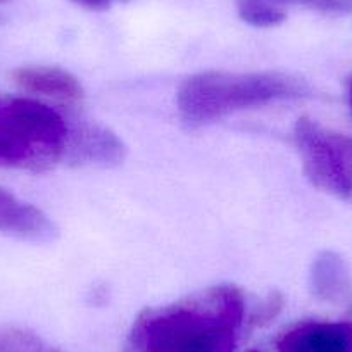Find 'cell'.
Wrapping results in <instances>:
<instances>
[{
	"label": "cell",
	"instance_id": "7c38bea8",
	"mask_svg": "<svg viewBox=\"0 0 352 352\" xmlns=\"http://www.w3.org/2000/svg\"><path fill=\"white\" fill-rule=\"evenodd\" d=\"M275 9L287 8V6H297L306 8L311 11L324 12V14H349L352 12V0H257Z\"/></svg>",
	"mask_w": 352,
	"mask_h": 352
},
{
	"label": "cell",
	"instance_id": "e0dca14e",
	"mask_svg": "<svg viewBox=\"0 0 352 352\" xmlns=\"http://www.w3.org/2000/svg\"><path fill=\"white\" fill-rule=\"evenodd\" d=\"M249 352H259V351H249Z\"/></svg>",
	"mask_w": 352,
	"mask_h": 352
},
{
	"label": "cell",
	"instance_id": "5bb4252c",
	"mask_svg": "<svg viewBox=\"0 0 352 352\" xmlns=\"http://www.w3.org/2000/svg\"><path fill=\"white\" fill-rule=\"evenodd\" d=\"M73 2L85 9H90V11H106V9H109L116 2H121V0H73Z\"/></svg>",
	"mask_w": 352,
	"mask_h": 352
},
{
	"label": "cell",
	"instance_id": "6da1fadb",
	"mask_svg": "<svg viewBox=\"0 0 352 352\" xmlns=\"http://www.w3.org/2000/svg\"><path fill=\"white\" fill-rule=\"evenodd\" d=\"M245 318V299L233 285L142 314L131 330L137 352H233Z\"/></svg>",
	"mask_w": 352,
	"mask_h": 352
},
{
	"label": "cell",
	"instance_id": "8fae6325",
	"mask_svg": "<svg viewBox=\"0 0 352 352\" xmlns=\"http://www.w3.org/2000/svg\"><path fill=\"white\" fill-rule=\"evenodd\" d=\"M0 352H45V347L32 331L4 328L0 330Z\"/></svg>",
	"mask_w": 352,
	"mask_h": 352
},
{
	"label": "cell",
	"instance_id": "2e32d148",
	"mask_svg": "<svg viewBox=\"0 0 352 352\" xmlns=\"http://www.w3.org/2000/svg\"><path fill=\"white\" fill-rule=\"evenodd\" d=\"M4 2H8V0H0V4H4Z\"/></svg>",
	"mask_w": 352,
	"mask_h": 352
},
{
	"label": "cell",
	"instance_id": "3957f363",
	"mask_svg": "<svg viewBox=\"0 0 352 352\" xmlns=\"http://www.w3.org/2000/svg\"><path fill=\"white\" fill-rule=\"evenodd\" d=\"M71 120L35 99L0 107V166L43 171L66 162Z\"/></svg>",
	"mask_w": 352,
	"mask_h": 352
},
{
	"label": "cell",
	"instance_id": "9a60e30c",
	"mask_svg": "<svg viewBox=\"0 0 352 352\" xmlns=\"http://www.w3.org/2000/svg\"><path fill=\"white\" fill-rule=\"evenodd\" d=\"M349 97H351V106H352V80L349 83Z\"/></svg>",
	"mask_w": 352,
	"mask_h": 352
},
{
	"label": "cell",
	"instance_id": "8992f818",
	"mask_svg": "<svg viewBox=\"0 0 352 352\" xmlns=\"http://www.w3.org/2000/svg\"><path fill=\"white\" fill-rule=\"evenodd\" d=\"M278 352H352V323H300L280 338Z\"/></svg>",
	"mask_w": 352,
	"mask_h": 352
},
{
	"label": "cell",
	"instance_id": "4fadbf2b",
	"mask_svg": "<svg viewBox=\"0 0 352 352\" xmlns=\"http://www.w3.org/2000/svg\"><path fill=\"white\" fill-rule=\"evenodd\" d=\"M282 304H283L282 296H280L278 292H273L272 296L268 297V300L259 307V311H257L256 316H254V321L259 324L268 323V321L272 320V318H275L276 313L282 309Z\"/></svg>",
	"mask_w": 352,
	"mask_h": 352
},
{
	"label": "cell",
	"instance_id": "7a4b0ae2",
	"mask_svg": "<svg viewBox=\"0 0 352 352\" xmlns=\"http://www.w3.org/2000/svg\"><path fill=\"white\" fill-rule=\"evenodd\" d=\"M309 94V85L302 78L280 71H206L192 74L180 85L176 104L188 128H201L239 111L302 99Z\"/></svg>",
	"mask_w": 352,
	"mask_h": 352
},
{
	"label": "cell",
	"instance_id": "5b68a950",
	"mask_svg": "<svg viewBox=\"0 0 352 352\" xmlns=\"http://www.w3.org/2000/svg\"><path fill=\"white\" fill-rule=\"evenodd\" d=\"M126 147L107 128L83 120H71L66 162L76 166H116L123 162Z\"/></svg>",
	"mask_w": 352,
	"mask_h": 352
},
{
	"label": "cell",
	"instance_id": "277c9868",
	"mask_svg": "<svg viewBox=\"0 0 352 352\" xmlns=\"http://www.w3.org/2000/svg\"><path fill=\"white\" fill-rule=\"evenodd\" d=\"M294 140L314 187L335 197H352V138L331 133L309 118H299Z\"/></svg>",
	"mask_w": 352,
	"mask_h": 352
},
{
	"label": "cell",
	"instance_id": "30bf717a",
	"mask_svg": "<svg viewBox=\"0 0 352 352\" xmlns=\"http://www.w3.org/2000/svg\"><path fill=\"white\" fill-rule=\"evenodd\" d=\"M240 18L252 26H276L285 19V11L266 6L257 0H235Z\"/></svg>",
	"mask_w": 352,
	"mask_h": 352
},
{
	"label": "cell",
	"instance_id": "9c48e42d",
	"mask_svg": "<svg viewBox=\"0 0 352 352\" xmlns=\"http://www.w3.org/2000/svg\"><path fill=\"white\" fill-rule=\"evenodd\" d=\"M311 289L324 302H342L351 294V273L344 257L324 250L311 266Z\"/></svg>",
	"mask_w": 352,
	"mask_h": 352
},
{
	"label": "cell",
	"instance_id": "ba28073f",
	"mask_svg": "<svg viewBox=\"0 0 352 352\" xmlns=\"http://www.w3.org/2000/svg\"><path fill=\"white\" fill-rule=\"evenodd\" d=\"M14 81L25 92L74 102L83 97V87L74 74L60 67L33 66L14 71Z\"/></svg>",
	"mask_w": 352,
	"mask_h": 352
},
{
	"label": "cell",
	"instance_id": "52a82bcc",
	"mask_svg": "<svg viewBox=\"0 0 352 352\" xmlns=\"http://www.w3.org/2000/svg\"><path fill=\"white\" fill-rule=\"evenodd\" d=\"M0 232L38 243L52 242L59 233L45 212L19 201L4 188H0Z\"/></svg>",
	"mask_w": 352,
	"mask_h": 352
}]
</instances>
